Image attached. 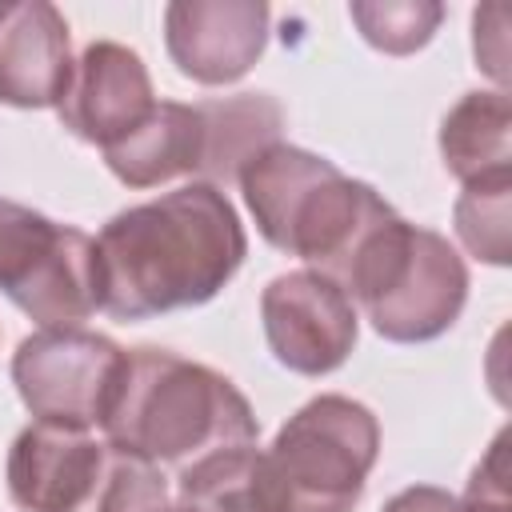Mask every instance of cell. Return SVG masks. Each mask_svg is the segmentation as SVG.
Wrapping results in <instances>:
<instances>
[{
    "label": "cell",
    "instance_id": "1",
    "mask_svg": "<svg viewBox=\"0 0 512 512\" xmlns=\"http://www.w3.org/2000/svg\"><path fill=\"white\" fill-rule=\"evenodd\" d=\"M248 256L244 224L224 188L192 180L116 212L96 236L100 312L152 320L208 304Z\"/></svg>",
    "mask_w": 512,
    "mask_h": 512
},
{
    "label": "cell",
    "instance_id": "2",
    "mask_svg": "<svg viewBox=\"0 0 512 512\" xmlns=\"http://www.w3.org/2000/svg\"><path fill=\"white\" fill-rule=\"evenodd\" d=\"M104 440L160 464H192L216 448L256 444L260 420L248 396L216 368L168 348H132Z\"/></svg>",
    "mask_w": 512,
    "mask_h": 512
},
{
    "label": "cell",
    "instance_id": "3",
    "mask_svg": "<svg viewBox=\"0 0 512 512\" xmlns=\"http://www.w3.org/2000/svg\"><path fill=\"white\" fill-rule=\"evenodd\" d=\"M260 236L340 280L360 244L396 216V208L364 180L344 176L328 156L300 144L260 148L236 176Z\"/></svg>",
    "mask_w": 512,
    "mask_h": 512
},
{
    "label": "cell",
    "instance_id": "4",
    "mask_svg": "<svg viewBox=\"0 0 512 512\" xmlns=\"http://www.w3.org/2000/svg\"><path fill=\"white\" fill-rule=\"evenodd\" d=\"M336 284L392 344L444 336L468 300L464 256L448 236L408 224L400 212L360 244Z\"/></svg>",
    "mask_w": 512,
    "mask_h": 512
},
{
    "label": "cell",
    "instance_id": "5",
    "mask_svg": "<svg viewBox=\"0 0 512 512\" xmlns=\"http://www.w3.org/2000/svg\"><path fill=\"white\" fill-rule=\"evenodd\" d=\"M380 456V420L368 404L324 392L296 408L264 448L280 512H352Z\"/></svg>",
    "mask_w": 512,
    "mask_h": 512
},
{
    "label": "cell",
    "instance_id": "6",
    "mask_svg": "<svg viewBox=\"0 0 512 512\" xmlns=\"http://www.w3.org/2000/svg\"><path fill=\"white\" fill-rule=\"evenodd\" d=\"M0 292L40 328H80L100 312L96 240L28 204L0 200Z\"/></svg>",
    "mask_w": 512,
    "mask_h": 512
},
{
    "label": "cell",
    "instance_id": "7",
    "mask_svg": "<svg viewBox=\"0 0 512 512\" xmlns=\"http://www.w3.org/2000/svg\"><path fill=\"white\" fill-rule=\"evenodd\" d=\"M128 352L88 328H36L12 352V384L24 408L44 424L100 428Z\"/></svg>",
    "mask_w": 512,
    "mask_h": 512
},
{
    "label": "cell",
    "instance_id": "8",
    "mask_svg": "<svg viewBox=\"0 0 512 512\" xmlns=\"http://www.w3.org/2000/svg\"><path fill=\"white\" fill-rule=\"evenodd\" d=\"M260 320L276 364L300 376L336 372L352 356L360 332L352 296L312 268L268 280V288L260 292Z\"/></svg>",
    "mask_w": 512,
    "mask_h": 512
},
{
    "label": "cell",
    "instance_id": "9",
    "mask_svg": "<svg viewBox=\"0 0 512 512\" xmlns=\"http://www.w3.org/2000/svg\"><path fill=\"white\" fill-rule=\"evenodd\" d=\"M272 12L264 0H176L164 8V48L196 84H236L264 56Z\"/></svg>",
    "mask_w": 512,
    "mask_h": 512
},
{
    "label": "cell",
    "instance_id": "10",
    "mask_svg": "<svg viewBox=\"0 0 512 512\" xmlns=\"http://www.w3.org/2000/svg\"><path fill=\"white\" fill-rule=\"evenodd\" d=\"M152 108L156 92L140 52L116 40H92L72 60V76L56 104V116L76 140L104 152L108 144L140 128Z\"/></svg>",
    "mask_w": 512,
    "mask_h": 512
},
{
    "label": "cell",
    "instance_id": "11",
    "mask_svg": "<svg viewBox=\"0 0 512 512\" xmlns=\"http://www.w3.org/2000/svg\"><path fill=\"white\" fill-rule=\"evenodd\" d=\"M72 76L68 20L48 0H0V104L56 108Z\"/></svg>",
    "mask_w": 512,
    "mask_h": 512
},
{
    "label": "cell",
    "instance_id": "12",
    "mask_svg": "<svg viewBox=\"0 0 512 512\" xmlns=\"http://www.w3.org/2000/svg\"><path fill=\"white\" fill-rule=\"evenodd\" d=\"M104 444L88 428H64L32 420L8 448L4 480L20 512H72L88 492Z\"/></svg>",
    "mask_w": 512,
    "mask_h": 512
},
{
    "label": "cell",
    "instance_id": "13",
    "mask_svg": "<svg viewBox=\"0 0 512 512\" xmlns=\"http://www.w3.org/2000/svg\"><path fill=\"white\" fill-rule=\"evenodd\" d=\"M108 172L128 188H156L176 176L208 172V116L204 104L156 100L140 128L104 148Z\"/></svg>",
    "mask_w": 512,
    "mask_h": 512
},
{
    "label": "cell",
    "instance_id": "14",
    "mask_svg": "<svg viewBox=\"0 0 512 512\" xmlns=\"http://www.w3.org/2000/svg\"><path fill=\"white\" fill-rule=\"evenodd\" d=\"M444 168L460 180H488L512 172V104L504 88L464 92L440 124Z\"/></svg>",
    "mask_w": 512,
    "mask_h": 512
},
{
    "label": "cell",
    "instance_id": "15",
    "mask_svg": "<svg viewBox=\"0 0 512 512\" xmlns=\"http://www.w3.org/2000/svg\"><path fill=\"white\" fill-rule=\"evenodd\" d=\"M180 508L188 512H280L268 460L256 444L216 448L176 476Z\"/></svg>",
    "mask_w": 512,
    "mask_h": 512
},
{
    "label": "cell",
    "instance_id": "16",
    "mask_svg": "<svg viewBox=\"0 0 512 512\" xmlns=\"http://www.w3.org/2000/svg\"><path fill=\"white\" fill-rule=\"evenodd\" d=\"M208 116V172L204 184L236 180L240 168L268 144L280 140L284 108L268 92H236L220 100H200Z\"/></svg>",
    "mask_w": 512,
    "mask_h": 512
},
{
    "label": "cell",
    "instance_id": "17",
    "mask_svg": "<svg viewBox=\"0 0 512 512\" xmlns=\"http://www.w3.org/2000/svg\"><path fill=\"white\" fill-rule=\"evenodd\" d=\"M452 224L476 260L504 268L512 256V172L464 184L452 208Z\"/></svg>",
    "mask_w": 512,
    "mask_h": 512
},
{
    "label": "cell",
    "instance_id": "18",
    "mask_svg": "<svg viewBox=\"0 0 512 512\" xmlns=\"http://www.w3.org/2000/svg\"><path fill=\"white\" fill-rule=\"evenodd\" d=\"M72 512H168V484L152 460L104 444V460Z\"/></svg>",
    "mask_w": 512,
    "mask_h": 512
},
{
    "label": "cell",
    "instance_id": "19",
    "mask_svg": "<svg viewBox=\"0 0 512 512\" xmlns=\"http://www.w3.org/2000/svg\"><path fill=\"white\" fill-rule=\"evenodd\" d=\"M348 16L376 52L412 56L436 36L444 20V4L436 0H352Z\"/></svg>",
    "mask_w": 512,
    "mask_h": 512
},
{
    "label": "cell",
    "instance_id": "20",
    "mask_svg": "<svg viewBox=\"0 0 512 512\" xmlns=\"http://www.w3.org/2000/svg\"><path fill=\"white\" fill-rule=\"evenodd\" d=\"M380 512H508V488H504V436L492 444L488 460L472 472L464 496L436 488V484H412L396 492Z\"/></svg>",
    "mask_w": 512,
    "mask_h": 512
},
{
    "label": "cell",
    "instance_id": "21",
    "mask_svg": "<svg viewBox=\"0 0 512 512\" xmlns=\"http://www.w3.org/2000/svg\"><path fill=\"white\" fill-rule=\"evenodd\" d=\"M492 44L488 48V56L480 60V68L496 80V84H504V4H488V8H476V16H472V44Z\"/></svg>",
    "mask_w": 512,
    "mask_h": 512
},
{
    "label": "cell",
    "instance_id": "22",
    "mask_svg": "<svg viewBox=\"0 0 512 512\" xmlns=\"http://www.w3.org/2000/svg\"><path fill=\"white\" fill-rule=\"evenodd\" d=\"M168 512H188V508H180V504H176V508H168Z\"/></svg>",
    "mask_w": 512,
    "mask_h": 512
}]
</instances>
